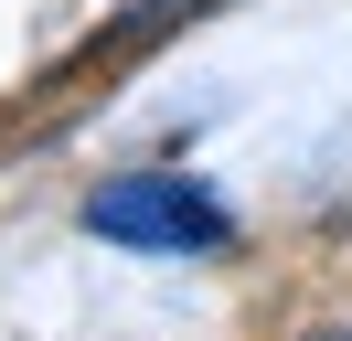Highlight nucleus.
Segmentation results:
<instances>
[{
  "label": "nucleus",
  "mask_w": 352,
  "mask_h": 341,
  "mask_svg": "<svg viewBox=\"0 0 352 341\" xmlns=\"http://www.w3.org/2000/svg\"><path fill=\"white\" fill-rule=\"evenodd\" d=\"M86 234L129 256H224L235 245V213L192 182V170H118L86 192Z\"/></svg>",
  "instance_id": "nucleus-1"
},
{
  "label": "nucleus",
  "mask_w": 352,
  "mask_h": 341,
  "mask_svg": "<svg viewBox=\"0 0 352 341\" xmlns=\"http://www.w3.org/2000/svg\"><path fill=\"white\" fill-rule=\"evenodd\" d=\"M309 341H352V331H309Z\"/></svg>",
  "instance_id": "nucleus-2"
}]
</instances>
